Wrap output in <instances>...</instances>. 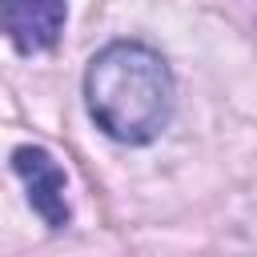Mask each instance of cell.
I'll return each instance as SVG.
<instances>
[{"mask_svg": "<svg viewBox=\"0 0 257 257\" xmlns=\"http://www.w3.org/2000/svg\"><path fill=\"white\" fill-rule=\"evenodd\" d=\"M177 84L165 56L141 40L104 44L84 68V104L92 124L116 145H149L173 116Z\"/></svg>", "mask_w": 257, "mask_h": 257, "instance_id": "cell-1", "label": "cell"}, {"mask_svg": "<svg viewBox=\"0 0 257 257\" xmlns=\"http://www.w3.org/2000/svg\"><path fill=\"white\" fill-rule=\"evenodd\" d=\"M12 169L24 181V193H28L32 213L48 229H68L72 209H68V197H64V189H68L64 165L44 145H16L12 149Z\"/></svg>", "mask_w": 257, "mask_h": 257, "instance_id": "cell-2", "label": "cell"}, {"mask_svg": "<svg viewBox=\"0 0 257 257\" xmlns=\"http://www.w3.org/2000/svg\"><path fill=\"white\" fill-rule=\"evenodd\" d=\"M68 24V8L56 0H12L0 4V32L12 40L20 56H36L56 48L60 32Z\"/></svg>", "mask_w": 257, "mask_h": 257, "instance_id": "cell-3", "label": "cell"}]
</instances>
